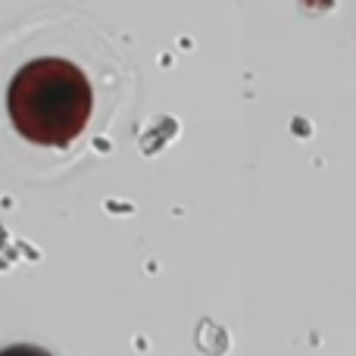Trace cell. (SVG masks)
Here are the masks:
<instances>
[{"instance_id": "1", "label": "cell", "mask_w": 356, "mask_h": 356, "mask_svg": "<svg viewBox=\"0 0 356 356\" xmlns=\"http://www.w3.org/2000/svg\"><path fill=\"white\" fill-rule=\"evenodd\" d=\"M91 85L69 60L44 56L25 63L6 94L10 119L22 138L44 147H66L91 119Z\"/></svg>"}, {"instance_id": "2", "label": "cell", "mask_w": 356, "mask_h": 356, "mask_svg": "<svg viewBox=\"0 0 356 356\" xmlns=\"http://www.w3.org/2000/svg\"><path fill=\"white\" fill-rule=\"evenodd\" d=\"M0 356H50V353L41 350V347H31V344H13V347H3Z\"/></svg>"}]
</instances>
